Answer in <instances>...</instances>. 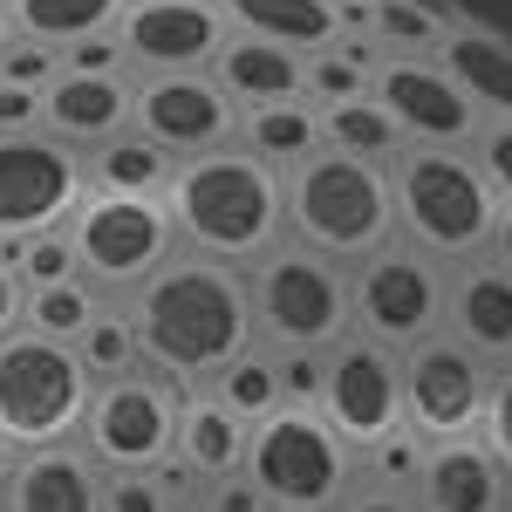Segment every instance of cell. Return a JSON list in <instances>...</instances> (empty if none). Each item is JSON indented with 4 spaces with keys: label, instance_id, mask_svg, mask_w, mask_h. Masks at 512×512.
Here are the masks:
<instances>
[{
    "label": "cell",
    "instance_id": "obj_1",
    "mask_svg": "<svg viewBox=\"0 0 512 512\" xmlns=\"http://www.w3.org/2000/svg\"><path fill=\"white\" fill-rule=\"evenodd\" d=\"M130 315L144 335V362L164 369L171 383H212L260 335L253 280H239V267L205 253H178L171 267H158L137 287Z\"/></svg>",
    "mask_w": 512,
    "mask_h": 512
},
{
    "label": "cell",
    "instance_id": "obj_2",
    "mask_svg": "<svg viewBox=\"0 0 512 512\" xmlns=\"http://www.w3.org/2000/svg\"><path fill=\"white\" fill-rule=\"evenodd\" d=\"M164 205H171L178 239L192 253L226 260V267H253L280 246L287 178H280V164L253 158L246 144H219L205 158H178Z\"/></svg>",
    "mask_w": 512,
    "mask_h": 512
},
{
    "label": "cell",
    "instance_id": "obj_3",
    "mask_svg": "<svg viewBox=\"0 0 512 512\" xmlns=\"http://www.w3.org/2000/svg\"><path fill=\"white\" fill-rule=\"evenodd\" d=\"M287 233L328 260H369L376 246H390L403 233L390 171L321 144L308 164L287 171Z\"/></svg>",
    "mask_w": 512,
    "mask_h": 512
},
{
    "label": "cell",
    "instance_id": "obj_4",
    "mask_svg": "<svg viewBox=\"0 0 512 512\" xmlns=\"http://www.w3.org/2000/svg\"><path fill=\"white\" fill-rule=\"evenodd\" d=\"M396 185V226L410 246H424L431 260H478L499 233V192L485 178V164L444 144H417L390 164Z\"/></svg>",
    "mask_w": 512,
    "mask_h": 512
},
{
    "label": "cell",
    "instance_id": "obj_5",
    "mask_svg": "<svg viewBox=\"0 0 512 512\" xmlns=\"http://www.w3.org/2000/svg\"><path fill=\"white\" fill-rule=\"evenodd\" d=\"M246 478L274 512H342L355 492V444L321 410L287 403L253 424L246 444Z\"/></svg>",
    "mask_w": 512,
    "mask_h": 512
},
{
    "label": "cell",
    "instance_id": "obj_6",
    "mask_svg": "<svg viewBox=\"0 0 512 512\" xmlns=\"http://www.w3.org/2000/svg\"><path fill=\"white\" fill-rule=\"evenodd\" d=\"M89 403H96V376L76 342L41 335V328H21L0 342V431L14 444L41 451V444L76 437Z\"/></svg>",
    "mask_w": 512,
    "mask_h": 512
},
{
    "label": "cell",
    "instance_id": "obj_7",
    "mask_svg": "<svg viewBox=\"0 0 512 512\" xmlns=\"http://www.w3.org/2000/svg\"><path fill=\"white\" fill-rule=\"evenodd\" d=\"M253 315L274 349H335L355 328V287L342 280V260L280 239L267 260H253Z\"/></svg>",
    "mask_w": 512,
    "mask_h": 512
},
{
    "label": "cell",
    "instance_id": "obj_8",
    "mask_svg": "<svg viewBox=\"0 0 512 512\" xmlns=\"http://www.w3.org/2000/svg\"><path fill=\"white\" fill-rule=\"evenodd\" d=\"M69 239H76L82 280L96 287H144V280L178 260V219L164 198H130V192H89L69 219Z\"/></svg>",
    "mask_w": 512,
    "mask_h": 512
},
{
    "label": "cell",
    "instance_id": "obj_9",
    "mask_svg": "<svg viewBox=\"0 0 512 512\" xmlns=\"http://www.w3.org/2000/svg\"><path fill=\"white\" fill-rule=\"evenodd\" d=\"M178 417H185L178 383L144 362L117 383H96V403L82 417V444L103 472H158L178 451Z\"/></svg>",
    "mask_w": 512,
    "mask_h": 512
},
{
    "label": "cell",
    "instance_id": "obj_10",
    "mask_svg": "<svg viewBox=\"0 0 512 512\" xmlns=\"http://www.w3.org/2000/svg\"><path fill=\"white\" fill-rule=\"evenodd\" d=\"M82 198H89V158H76V144H62L55 130L0 137V246L55 233L62 219H76Z\"/></svg>",
    "mask_w": 512,
    "mask_h": 512
},
{
    "label": "cell",
    "instance_id": "obj_11",
    "mask_svg": "<svg viewBox=\"0 0 512 512\" xmlns=\"http://www.w3.org/2000/svg\"><path fill=\"white\" fill-rule=\"evenodd\" d=\"M451 315V280L437 274V260L410 239L376 246L369 260H355V328H369L390 349H417L437 335V321Z\"/></svg>",
    "mask_w": 512,
    "mask_h": 512
},
{
    "label": "cell",
    "instance_id": "obj_12",
    "mask_svg": "<svg viewBox=\"0 0 512 512\" xmlns=\"http://www.w3.org/2000/svg\"><path fill=\"white\" fill-rule=\"evenodd\" d=\"M315 410L355 451H376L383 437H396L410 424V410H403V349L376 342L369 328H349L328 349V390H321Z\"/></svg>",
    "mask_w": 512,
    "mask_h": 512
},
{
    "label": "cell",
    "instance_id": "obj_13",
    "mask_svg": "<svg viewBox=\"0 0 512 512\" xmlns=\"http://www.w3.org/2000/svg\"><path fill=\"white\" fill-rule=\"evenodd\" d=\"M485 355H472L458 335H424L417 349H403V410L417 437H472L485 424Z\"/></svg>",
    "mask_w": 512,
    "mask_h": 512
},
{
    "label": "cell",
    "instance_id": "obj_14",
    "mask_svg": "<svg viewBox=\"0 0 512 512\" xmlns=\"http://www.w3.org/2000/svg\"><path fill=\"white\" fill-rule=\"evenodd\" d=\"M376 103L396 117V130L410 144H444V151H465L485 130V110L458 89V76L437 62V55H383L376 69Z\"/></svg>",
    "mask_w": 512,
    "mask_h": 512
},
{
    "label": "cell",
    "instance_id": "obj_15",
    "mask_svg": "<svg viewBox=\"0 0 512 512\" xmlns=\"http://www.w3.org/2000/svg\"><path fill=\"white\" fill-rule=\"evenodd\" d=\"M130 130H144L171 158H205V151H219V144L239 137V110H233V96L212 82V69H178V76L137 82Z\"/></svg>",
    "mask_w": 512,
    "mask_h": 512
},
{
    "label": "cell",
    "instance_id": "obj_16",
    "mask_svg": "<svg viewBox=\"0 0 512 512\" xmlns=\"http://www.w3.org/2000/svg\"><path fill=\"white\" fill-rule=\"evenodd\" d=\"M233 35L219 0H130L117 21V41L130 69L144 76H178V69H212Z\"/></svg>",
    "mask_w": 512,
    "mask_h": 512
},
{
    "label": "cell",
    "instance_id": "obj_17",
    "mask_svg": "<svg viewBox=\"0 0 512 512\" xmlns=\"http://www.w3.org/2000/svg\"><path fill=\"white\" fill-rule=\"evenodd\" d=\"M512 472L485 437H437L424 444V478H417V506L424 512H506Z\"/></svg>",
    "mask_w": 512,
    "mask_h": 512
},
{
    "label": "cell",
    "instance_id": "obj_18",
    "mask_svg": "<svg viewBox=\"0 0 512 512\" xmlns=\"http://www.w3.org/2000/svg\"><path fill=\"white\" fill-rule=\"evenodd\" d=\"M451 335L485 362H512V267L465 260L451 274Z\"/></svg>",
    "mask_w": 512,
    "mask_h": 512
},
{
    "label": "cell",
    "instance_id": "obj_19",
    "mask_svg": "<svg viewBox=\"0 0 512 512\" xmlns=\"http://www.w3.org/2000/svg\"><path fill=\"white\" fill-rule=\"evenodd\" d=\"M130 117H137V89L123 76H62L48 82V130L62 137V144H110V137H123L130 130Z\"/></svg>",
    "mask_w": 512,
    "mask_h": 512
},
{
    "label": "cell",
    "instance_id": "obj_20",
    "mask_svg": "<svg viewBox=\"0 0 512 512\" xmlns=\"http://www.w3.org/2000/svg\"><path fill=\"white\" fill-rule=\"evenodd\" d=\"M7 512H103L96 458L89 451H69V444L28 451L14 485H7Z\"/></svg>",
    "mask_w": 512,
    "mask_h": 512
},
{
    "label": "cell",
    "instance_id": "obj_21",
    "mask_svg": "<svg viewBox=\"0 0 512 512\" xmlns=\"http://www.w3.org/2000/svg\"><path fill=\"white\" fill-rule=\"evenodd\" d=\"M212 82L233 96L239 110H253V103H287V96H308V55L233 28L226 48H219V62H212Z\"/></svg>",
    "mask_w": 512,
    "mask_h": 512
},
{
    "label": "cell",
    "instance_id": "obj_22",
    "mask_svg": "<svg viewBox=\"0 0 512 512\" xmlns=\"http://www.w3.org/2000/svg\"><path fill=\"white\" fill-rule=\"evenodd\" d=\"M437 62L485 110V123H512V41L506 35L458 21V28H444V41H437Z\"/></svg>",
    "mask_w": 512,
    "mask_h": 512
},
{
    "label": "cell",
    "instance_id": "obj_23",
    "mask_svg": "<svg viewBox=\"0 0 512 512\" xmlns=\"http://www.w3.org/2000/svg\"><path fill=\"white\" fill-rule=\"evenodd\" d=\"M246 444H253V424L226 410L219 396H185V417H178V465H192L205 485L246 472Z\"/></svg>",
    "mask_w": 512,
    "mask_h": 512
},
{
    "label": "cell",
    "instance_id": "obj_24",
    "mask_svg": "<svg viewBox=\"0 0 512 512\" xmlns=\"http://www.w3.org/2000/svg\"><path fill=\"white\" fill-rule=\"evenodd\" d=\"M226 21L239 35L280 41L294 55H315V48H335L342 41V7L335 0H219Z\"/></svg>",
    "mask_w": 512,
    "mask_h": 512
},
{
    "label": "cell",
    "instance_id": "obj_25",
    "mask_svg": "<svg viewBox=\"0 0 512 512\" xmlns=\"http://www.w3.org/2000/svg\"><path fill=\"white\" fill-rule=\"evenodd\" d=\"M239 137H246V151H253V158L280 164V171L308 164L321 144H328V130H321V103H308V96H287V103H253V110L239 117Z\"/></svg>",
    "mask_w": 512,
    "mask_h": 512
},
{
    "label": "cell",
    "instance_id": "obj_26",
    "mask_svg": "<svg viewBox=\"0 0 512 512\" xmlns=\"http://www.w3.org/2000/svg\"><path fill=\"white\" fill-rule=\"evenodd\" d=\"M130 0H7V21L21 41H41V48H69V41L110 35L123 21Z\"/></svg>",
    "mask_w": 512,
    "mask_h": 512
},
{
    "label": "cell",
    "instance_id": "obj_27",
    "mask_svg": "<svg viewBox=\"0 0 512 512\" xmlns=\"http://www.w3.org/2000/svg\"><path fill=\"white\" fill-rule=\"evenodd\" d=\"M171 171L178 158L151 144L144 130H123L110 144H96V158H89V185L96 192H130V198H164L171 192Z\"/></svg>",
    "mask_w": 512,
    "mask_h": 512
},
{
    "label": "cell",
    "instance_id": "obj_28",
    "mask_svg": "<svg viewBox=\"0 0 512 512\" xmlns=\"http://www.w3.org/2000/svg\"><path fill=\"white\" fill-rule=\"evenodd\" d=\"M205 390L219 396L226 410H239L246 424H260V417H274V410H287V383H280V355H260L246 349L239 362H226Z\"/></svg>",
    "mask_w": 512,
    "mask_h": 512
},
{
    "label": "cell",
    "instance_id": "obj_29",
    "mask_svg": "<svg viewBox=\"0 0 512 512\" xmlns=\"http://www.w3.org/2000/svg\"><path fill=\"white\" fill-rule=\"evenodd\" d=\"M321 130H328V144L349 151V158H369V164H396L403 158V130H396V117L376 103V96L342 103V110H321Z\"/></svg>",
    "mask_w": 512,
    "mask_h": 512
},
{
    "label": "cell",
    "instance_id": "obj_30",
    "mask_svg": "<svg viewBox=\"0 0 512 512\" xmlns=\"http://www.w3.org/2000/svg\"><path fill=\"white\" fill-rule=\"evenodd\" d=\"M82 362H89V376L96 383H117L130 369H144V335H137V315L130 308H103V315L82 328Z\"/></svg>",
    "mask_w": 512,
    "mask_h": 512
},
{
    "label": "cell",
    "instance_id": "obj_31",
    "mask_svg": "<svg viewBox=\"0 0 512 512\" xmlns=\"http://www.w3.org/2000/svg\"><path fill=\"white\" fill-rule=\"evenodd\" d=\"M103 315V301H96V280H55V287H35L28 294V328L41 335H62V342H82V328Z\"/></svg>",
    "mask_w": 512,
    "mask_h": 512
},
{
    "label": "cell",
    "instance_id": "obj_32",
    "mask_svg": "<svg viewBox=\"0 0 512 512\" xmlns=\"http://www.w3.org/2000/svg\"><path fill=\"white\" fill-rule=\"evenodd\" d=\"M0 253L21 267V280H28V287H55V280H76V274H82L69 226H55V233H35V239H14V246H0Z\"/></svg>",
    "mask_w": 512,
    "mask_h": 512
},
{
    "label": "cell",
    "instance_id": "obj_33",
    "mask_svg": "<svg viewBox=\"0 0 512 512\" xmlns=\"http://www.w3.org/2000/svg\"><path fill=\"white\" fill-rule=\"evenodd\" d=\"M376 41L390 55H437L444 21H437L431 7H417V0H376Z\"/></svg>",
    "mask_w": 512,
    "mask_h": 512
},
{
    "label": "cell",
    "instance_id": "obj_34",
    "mask_svg": "<svg viewBox=\"0 0 512 512\" xmlns=\"http://www.w3.org/2000/svg\"><path fill=\"white\" fill-rule=\"evenodd\" d=\"M424 444L431 437H417L410 424L396 437H383L369 458H376V485H390V492H417V478H424Z\"/></svg>",
    "mask_w": 512,
    "mask_h": 512
},
{
    "label": "cell",
    "instance_id": "obj_35",
    "mask_svg": "<svg viewBox=\"0 0 512 512\" xmlns=\"http://www.w3.org/2000/svg\"><path fill=\"white\" fill-rule=\"evenodd\" d=\"M103 512H178V499L151 472H110L103 478Z\"/></svg>",
    "mask_w": 512,
    "mask_h": 512
},
{
    "label": "cell",
    "instance_id": "obj_36",
    "mask_svg": "<svg viewBox=\"0 0 512 512\" xmlns=\"http://www.w3.org/2000/svg\"><path fill=\"white\" fill-rule=\"evenodd\" d=\"M274 355H280L287 403H308V410H315L321 390H328V349H274Z\"/></svg>",
    "mask_w": 512,
    "mask_h": 512
},
{
    "label": "cell",
    "instance_id": "obj_37",
    "mask_svg": "<svg viewBox=\"0 0 512 512\" xmlns=\"http://www.w3.org/2000/svg\"><path fill=\"white\" fill-rule=\"evenodd\" d=\"M62 55V69L69 76H123V41H117V28L110 35H89V41H69V48H55Z\"/></svg>",
    "mask_w": 512,
    "mask_h": 512
},
{
    "label": "cell",
    "instance_id": "obj_38",
    "mask_svg": "<svg viewBox=\"0 0 512 512\" xmlns=\"http://www.w3.org/2000/svg\"><path fill=\"white\" fill-rule=\"evenodd\" d=\"M14 130H48V89L0 76V137H14Z\"/></svg>",
    "mask_w": 512,
    "mask_h": 512
},
{
    "label": "cell",
    "instance_id": "obj_39",
    "mask_svg": "<svg viewBox=\"0 0 512 512\" xmlns=\"http://www.w3.org/2000/svg\"><path fill=\"white\" fill-rule=\"evenodd\" d=\"M0 76H7V82H28V89H48V82L62 76V55H55V48H41V41H14V48L0 55Z\"/></svg>",
    "mask_w": 512,
    "mask_h": 512
},
{
    "label": "cell",
    "instance_id": "obj_40",
    "mask_svg": "<svg viewBox=\"0 0 512 512\" xmlns=\"http://www.w3.org/2000/svg\"><path fill=\"white\" fill-rule=\"evenodd\" d=\"M478 437L499 451V465L512 472V362L499 369V383H492V396H485V424H478Z\"/></svg>",
    "mask_w": 512,
    "mask_h": 512
},
{
    "label": "cell",
    "instance_id": "obj_41",
    "mask_svg": "<svg viewBox=\"0 0 512 512\" xmlns=\"http://www.w3.org/2000/svg\"><path fill=\"white\" fill-rule=\"evenodd\" d=\"M478 164H485L492 192L512 205V123H485V130H478Z\"/></svg>",
    "mask_w": 512,
    "mask_h": 512
},
{
    "label": "cell",
    "instance_id": "obj_42",
    "mask_svg": "<svg viewBox=\"0 0 512 512\" xmlns=\"http://www.w3.org/2000/svg\"><path fill=\"white\" fill-rule=\"evenodd\" d=\"M28 294H35V287H28V280H21V267L0 253V342L28 328Z\"/></svg>",
    "mask_w": 512,
    "mask_h": 512
},
{
    "label": "cell",
    "instance_id": "obj_43",
    "mask_svg": "<svg viewBox=\"0 0 512 512\" xmlns=\"http://www.w3.org/2000/svg\"><path fill=\"white\" fill-rule=\"evenodd\" d=\"M205 512H274V506L260 499V485H253V478L239 472V478H219V485H212Z\"/></svg>",
    "mask_w": 512,
    "mask_h": 512
},
{
    "label": "cell",
    "instance_id": "obj_44",
    "mask_svg": "<svg viewBox=\"0 0 512 512\" xmlns=\"http://www.w3.org/2000/svg\"><path fill=\"white\" fill-rule=\"evenodd\" d=\"M342 512H424L417 499H403V492H390V485H369V492H349V506Z\"/></svg>",
    "mask_w": 512,
    "mask_h": 512
},
{
    "label": "cell",
    "instance_id": "obj_45",
    "mask_svg": "<svg viewBox=\"0 0 512 512\" xmlns=\"http://www.w3.org/2000/svg\"><path fill=\"white\" fill-rule=\"evenodd\" d=\"M21 458H28V444H14V437L0 431V492L14 485V472H21Z\"/></svg>",
    "mask_w": 512,
    "mask_h": 512
},
{
    "label": "cell",
    "instance_id": "obj_46",
    "mask_svg": "<svg viewBox=\"0 0 512 512\" xmlns=\"http://www.w3.org/2000/svg\"><path fill=\"white\" fill-rule=\"evenodd\" d=\"M492 246H499V267H512V212L499 219V233H492Z\"/></svg>",
    "mask_w": 512,
    "mask_h": 512
},
{
    "label": "cell",
    "instance_id": "obj_47",
    "mask_svg": "<svg viewBox=\"0 0 512 512\" xmlns=\"http://www.w3.org/2000/svg\"><path fill=\"white\" fill-rule=\"evenodd\" d=\"M14 41H21V35H14V21H7V7H0V55H7Z\"/></svg>",
    "mask_w": 512,
    "mask_h": 512
},
{
    "label": "cell",
    "instance_id": "obj_48",
    "mask_svg": "<svg viewBox=\"0 0 512 512\" xmlns=\"http://www.w3.org/2000/svg\"><path fill=\"white\" fill-rule=\"evenodd\" d=\"M335 7H376V0H335Z\"/></svg>",
    "mask_w": 512,
    "mask_h": 512
},
{
    "label": "cell",
    "instance_id": "obj_49",
    "mask_svg": "<svg viewBox=\"0 0 512 512\" xmlns=\"http://www.w3.org/2000/svg\"><path fill=\"white\" fill-rule=\"evenodd\" d=\"M0 7H7V0H0Z\"/></svg>",
    "mask_w": 512,
    "mask_h": 512
},
{
    "label": "cell",
    "instance_id": "obj_50",
    "mask_svg": "<svg viewBox=\"0 0 512 512\" xmlns=\"http://www.w3.org/2000/svg\"><path fill=\"white\" fill-rule=\"evenodd\" d=\"M0 512H7V506H0Z\"/></svg>",
    "mask_w": 512,
    "mask_h": 512
}]
</instances>
